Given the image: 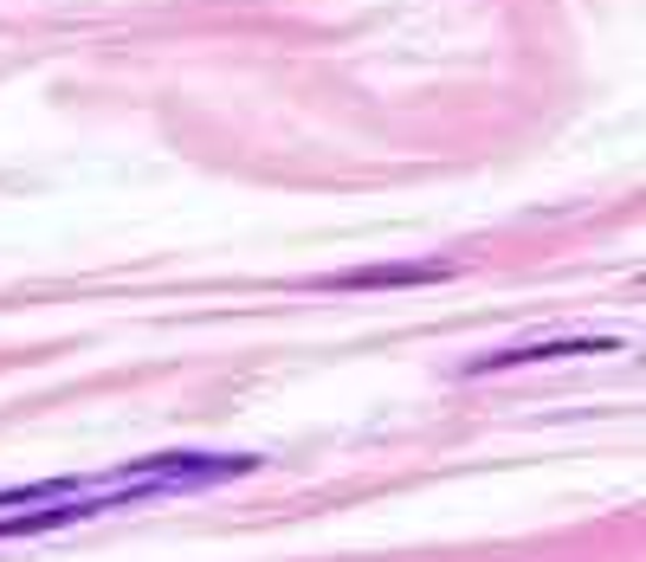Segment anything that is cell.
<instances>
[{
  "label": "cell",
  "instance_id": "obj_2",
  "mask_svg": "<svg viewBox=\"0 0 646 562\" xmlns=\"http://www.w3.org/2000/svg\"><path fill=\"white\" fill-rule=\"evenodd\" d=\"M459 272L453 259H395V266H350L330 279H310V291H401V284H446Z\"/></svg>",
  "mask_w": 646,
  "mask_h": 562
},
{
  "label": "cell",
  "instance_id": "obj_1",
  "mask_svg": "<svg viewBox=\"0 0 646 562\" xmlns=\"http://www.w3.org/2000/svg\"><path fill=\"white\" fill-rule=\"evenodd\" d=\"M259 466H266L259 453H149V459H130V466H104L91 485H97V492L143 485V497H168V492L220 485V479H246V472H259Z\"/></svg>",
  "mask_w": 646,
  "mask_h": 562
},
{
  "label": "cell",
  "instance_id": "obj_3",
  "mask_svg": "<svg viewBox=\"0 0 646 562\" xmlns=\"http://www.w3.org/2000/svg\"><path fill=\"white\" fill-rule=\"evenodd\" d=\"M621 337H550V343H510V350L472 355L459 375H498V368H530V362H569V355H614Z\"/></svg>",
  "mask_w": 646,
  "mask_h": 562
}]
</instances>
